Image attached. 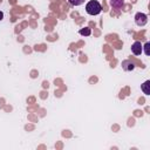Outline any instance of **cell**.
<instances>
[{
	"label": "cell",
	"instance_id": "6da1fadb",
	"mask_svg": "<svg viewBox=\"0 0 150 150\" xmlns=\"http://www.w3.org/2000/svg\"><path fill=\"white\" fill-rule=\"evenodd\" d=\"M101 11H102V7H101L100 2L96 0H91L86 5V12L89 15H97L101 13Z\"/></svg>",
	"mask_w": 150,
	"mask_h": 150
},
{
	"label": "cell",
	"instance_id": "7a4b0ae2",
	"mask_svg": "<svg viewBox=\"0 0 150 150\" xmlns=\"http://www.w3.org/2000/svg\"><path fill=\"white\" fill-rule=\"evenodd\" d=\"M146 22H148V15L146 14H144L142 12H138L135 14V23L137 26H139V27L145 26Z\"/></svg>",
	"mask_w": 150,
	"mask_h": 150
},
{
	"label": "cell",
	"instance_id": "3957f363",
	"mask_svg": "<svg viewBox=\"0 0 150 150\" xmlns=\"http://www.w3.org/2000/svg\"><path fill=\"white\" fill-rule=\"evenodd\" d=\"M131 52H132V54H135V55H141V54H142L143 47H142V45H141L139 41H135V42L131 45Z\"/></svg>",
	"mask_w": 150,
	"mask_h": 150
},
{
	"label": "cell",
	"instance_id": "277c9868",
	"mask_svg": "<svg viewBox=\"0 0 150 150\" xmlns=\"http://www.w3.org/2000/svg\"><path fill=\"white\" fill-rule=\"evenodd\" d=\"M122 68L125 71H131L135 69V63L130 60H124V61H122Z\"/></svg>",
	"mask_w": 150,
	"mask_h": 150
},
{
	"label": "cell",
	"instance_id": "5b68a950",
	"mask_svg": "<svg viewBox=\"0 0 150 150\" xmlns=\"http://www.w3.org/2000/svg\"><path fill=\"white\" fill-rule=\"evenodd\" d=\"M110 6L115 9H120L124 6V0H110Z\"/></svg>",
	"mask_w": 150,
	"mask_h": 150
},
{
	"label": "cell",
	"instance_id": "8992f818",
	"mask_svg": "<svg viewBox=\"0 0 150 150\" xmlns=\"http://www.w3.org/2000/svg\"><path fill=\"white\" fill-rule=\"evenodd\" d=\"M141 89H142V91H143L145 95H150V80H146V81L141 86Z\"/></svg>",
	"mask_w": 150,
	"mask_h": 150
},
{
	"label": "cell",
	"instance_id": "52a82bcc",
	"mask_svg": "<svg viewBox=\"0 0 150 150\" xmlns=\"http://www.w3.org/2000/svg\"><path fill=\"white\" fill-rule=\"evenodd\" d=\"M79 33H80L81 35H83V36H89V35L91 34V29L88 28V27H84V28H81V29L79 30Z\"/></svg>",
	"mask_w": 150,
	"mask_h": 150
},
{
	"label": "cell",
	"instance_id": "ba28073f",
	"mask_svg": "<svg viewBox=\"0 0 150 150\" xmlns=\"http://www.w3.org/2000/svg\"><path fill=\"white\" fill-rule=\"evenodd\" d=\"M68 2L71 5V6H80L84 2V0H68Z\"/></svg>",
	"mask_w": 150,
	"mask_h": 150
},
{
	"label": "cell",
	"instance_id": "9c48e42d",
	"mask_svg": "<svg viewBox=\"0 0 150 150\" xmlns=\"http://www.w3.org/2000/svg\"><path fill=\"white\" fill-rule=\"evenodd\" d=\"M142 47L144 48V53H145V55H146V56H149V55H150V52H149L150 42H145V43H144V46H142Z\"/></svg>",
	"mask_w": 150,
	"mask_h": 150
},
{
	"label": "cell",
	"instance_id": "30bf717a",
	"mask_svg": "<svg viewBox=\"0 0 150 150\" xmlns=\"http://www.w3.org/2000/svg\"><path fill=\"white\" fill-rule=\"evenodd\" d=\"M2 19H4V13H2L1 11H0V21H1Z\"/></svg>",
	"mask_w": 150,
	"mask_h": 150
}]
</instances>
